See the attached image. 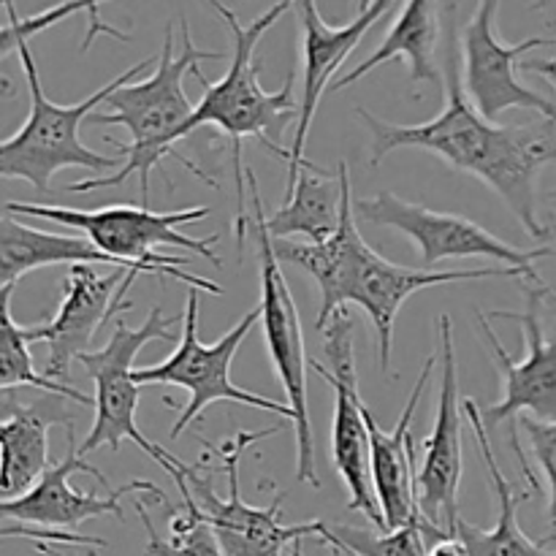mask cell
I'll list each match as a JSON object with an SVG mask.
<instances>
[{
	"label": "cell",
	"mask_w": 556,
	"mask_h": 556,
	"mask_svg": "<svg viewBox=\"0 0 556 556\" xmlns=\"http://www.w3.org/2000/svg\"><path fill=\"white\" fill-rule=\"evenodd\" d=\"M206 3L215 9V14L226 22L228 33H231V65H228L226 76L217 81H210L201 74V65L193 71V76L199 79V85L204 87V96L195 103V112L188 123L179 130V141L188 139L195 128L201 125H215L217 130L226 134V139L231 141L233 150V172H237V195H239V215H237V244L242 248L244 242V226H248L250 215L244 212L248 201H244V188H248V179H244V166H242V144L248 136L258 139L264 144V150H269L277 161L286 163L291 161V150L280 144L282 134H286L288 125L296 119L299 123V109L293 101V74L288 76L286 85L277 92H266L261 87V65L255 60V47H258L261 38L266 36L269 27L277 25L282 14L291 9L296 0H277L271 9H266L264 14L255 16L250 25H242L239 16L228 9L223 0H206Z\"/></svg>",
	"instance_id": "3"
},
{
	"label": "cell",
	"mask_w": 556,
	"mask_h": 556,
	"mask_svg": "<svg viewBox=\"0 0 556 556\" xmlns=\"http://www.w3.org/2000/svg\"><path fill=\"white\" fill-rule=\"evenodd\" d=\"M3 212H11L16 217H38V220L58 223V226L74 228L81 237L90 239L98 250L114 255L119 261L144 266L155 277H174L177 282H185L193 291H204L210 296H223V286L204 280L199 275H190L185 266L188 258L179 255L157 253L161 248H185L193 250L195 255L206 258L210 264L220 266V255L212 250L217 242V233L204 239L185 237L179 228L190 223L206 220L212 215L210 206H188V210L174 212H152L150 206H130L114 204L101 206V210H74V206L58 204H22V201H5Z\"/></svg>",
	"instance_id": "4"
},
{
	"label": "cell",
	"mask_w": 556,
	"mask_h": 556,
	"mask_svg": "<svg viewBox=\"0 0 556 556\" xmlns=\"http://www.w3.org/2000/svg\"><path fill=\"white\" fill-rule=\"evenodd\" d=\"M356 215L362 223L380 228H396L421 250V269H432L445 258H494L505 266H516L530 277V286H546L538 275L535 264L543 258H556V248L519 250L516 244L503 242L472 223L470 217L448 215V212L429 210V206L405 201L394 193H378L372 199L356 201Z\"/></svg>",
	"instance_id": "12"
},
{
	"label": "cell",
	"mask_w": 556,
	"mask_h": 556,
	"mask_svg": "<svg viewBox=\"0 0 556 556\" xmlns=\"http://www.w3.org/2000/svg\"><path fill=\"white\" fill-rule=\"evenodd\" d=\"M429 556H470L465 541L459 535H445L440 541L429 543Z\"/></svg>",
	"instance_id": "32"
},
{
	"label": "cell",
	"mask_w": 556,
	"mask_h": 556,
	"mask_svg": "<svg viewBox=\"0 0 556 556\" xmlns=\"http://www.w3.org/2000/svg\"><path fill=\"white\" fill-rule=\"evenodd\" d=\"M396 0H372L369 9L358 11L356 20L348 25H329L320 16L315 0H296L299 14V54H302V106H299L296 136H293L291 161H288V188L296 185L299 172L307 163L304 157V144H307L309 125H313L318 103L324 92L334 85V76L340 74L345 60L351 58L353 49L362 43V38L394 9Z\"/></svg>",
	"instance_id": "15"
},
{
	"label": "cell",
	"mask_w": 556,
	"mask_h": 556,
	"mask_svg": "<svg viewBox=\"0 0 556 556\" xmlns=\"http://www.w3.org/2000/svg\"><path fill=\"white\" fill-rule=\"evenodd\" d=\"M369 3H372V0H358V11L369 9Z\"/></svg>",
	"instance_id": "36"
},
{
	"label": "cell",
	"mask_w": 556,
	"mask_h": 556,
	"mask_svg": "<svg viewBox=\"0 0 556 556\" xmlns=\"http://www.w3.org/2000/svg\"><path fill=\"white\" fill-rule=\"evenodd\" d=\"M101 3H106V0H65V3H58V5H52V9L41 11V14L20 16L14 9V0H3L9 22H5V27H3V43H0V54H3V58H9L11 52H16V49H20V43H30V38L36 36V33L47 30V27H52L54 22L65 20V16H71V14H79V11H87V16H90V22H87V36H85V41H81V52H87V49L96 43L98 36H112V38H117V41H128V36H125L123 30H117V27H112L109 22L101 20Z\"/></svg>",
	"instance_id": "28"
},
{
	"label": "cell",
	"mask_w": 556,
	"mask_h": 556,
	"mask_svg": "<svg viewBox=\"0 0 556 556\" xmlns=\"http://www.w3.org/2000/svg\"><path fill=\"white\" fill-rule=\"evenodd\" d=\"M291 556H304V552H302V541H299V543H296V546H293V548H291Z\"/></svg>",
	"instance_id": "35"
},
{
	"label": "cell",
	"mask_w": 556,
	"mask_h": 556,
	"mask_svg": "<svg viewBox=\"0 0 556 556\" xmlns=\"http://www.w3.org/2000/svg\"><path fill=\"white\" fill-rule=\"evenodd\" d=\"M36 552H38V554H43V556H68V554L54 552V548H52V546H47V543H36Z\"/></svg>",
	"instance_id": "34"
},
{
	"label": "cell",
	"mask_w": 556,
	"mask_h": 556,
	"mask_svg": "<svg viewBox=\"0 0 556 556\" xmlns=\"http://www.w3.org/2000/svg\"><path fill=\"white\" fill-rule=\"evenodd\" d=\"M342 179H345V201H342V220L334 237L326 242H291V239H275V253L280 264H291L296 269L307 271L320 291V309L315 318V329L324 331V326L334 318L340 309L348 307L351 296L353 269H356L358 253L364 242L358 231L356 201L351 190V174L348 163H340Z\"/></svg>",
	"instance_id": "20"
},
{
	"label": "cell",
	"mask_w": 556,
	"mask_h": 556,
	"mask_svg": "<svg viewBox=\"0 0 556 556\" xmlns=\"http://www.w3.org/2000/svg\"><path fill=\"white\" fill-rule=\"evenodd\" d=\"M179 38H182V52L174 54V25H168L166 36H163L161 54L155 60V71L147 79L128 81V85L117 87L109 96V101L87 119L92 125H123L128 130V144L112 141L114 150L123 155V166L106 179H79V182H71L68 193L117 188L130 174H136L141 188V206H147V199H150V174L166 157L182 163L190 174H195L210 188H215V182L201 172L199 163L188 161L182 152L174 150V144L179 141L182 125L195 112L188 92H185V74H193L204 60H223L226 52H206V49L195 47L193 38H190L188 20H179Z\"/></svg>",
	"instance_id": "2"
},
{
	"label": "cell",
	"mask_w": 556,
	"mask_h": 556,
	"mask_svg": "<svg viewBox=\"0 0 556 556\" xmlns=\"http://www.w3.org/2000/svg\"><path fill=\"white\" fill-rule=\"evenodd\" d=\"M11 296L14 288H0V389H36L41 394L65 396L81 407H96V396H85L74 386L58 383L33 367V342L27 340V326H20L11 315Z\"/></svg>",
	"instance_id": "26"
},
{
	"label": "cell",
	"mask_w": 556,
	"mask_h": 556,
	"mask_svg": "<svg viewBox=\"0 0 556 556\" xmlns=\"http://www.w3.org/2000/svg\"><path fill=\"white\" fill-rule=\"evenodd\" d=\"M503 0H481L462 30V79L472 106L497 123L508 109H530L543 119H556V103L530 90L516 76V60L532 49L556 47V36H535L505 43L497 36V14Z\"/></svg>",
	"instance_id": "14"
},
{
	"label": "cell",
	"mask_w": 556,
	"mask_h": 556,
	"mask_svg": "<svg viewBox=\"0 0 556 556\" xmlns=\"http://www.w3.org/2000/svg\"><path fill=\"white\" fill-rule=\"evenodd\" d=\"M318 541L329 548H340L345 556H429L424 519L386 532L356 530V527L326 525L324 521Z\"/></svg>",
	"instance_id": "29"
},
{
	"label": "cell",
	"mask_w": 556,
	"mask_h": 556,
	"mask_svg": "<svg viewBox=\"0 0 556 556\" xmlns=\"http://www.w3.org/2000/svg\"><path fill=\"white\" fill-rule=\"evenodd\" d=\"M16 54H20L22 71H25L27 90H30V112H27V123L0 144V177L25 179L38 193H49L52 177L60 168L79 166L87 168V172H106V168L117 166L119 157H106L101 152L87 150L79 139V128L81 123L90 119L92 112H98L109 101V96L117 87L128 85L141 71L150 68L152 58L139 60L136 65L125 68L101 90L90 92L85 101L54 103L49 101L41 79H38L30 43H20Z\"/></svg>",
	"instance_id": "5"
},
{
	"label": "cell",
	"mask_w": 556,
	"mask_h": 556,
	"mask_svg": "<svg viewBox=\"0 0 556 556\" xmlns=\"http://www.w3.org/2000/svg\"><path fill=\"white\" fill-rule=\"evenodd\" d=\"M261 320V307H253L239 318L237 326L226 331L217 342L206 345L199 340V296L190 291L188 304L182 313V331H179V345L174 348L166 362L155 367L134 369V380L139 386H179L188 391V405L182 407L179 418L174 421L168 438L177 440L188 427H193L201 418V413L215 402H233V405H248L255 410L275 413L293 424V410L288 402L269 400V396L250 394L239 389L231 380V364L237 358L239 348L248 340L250 331Z\"/></svg>",
	"instance_id": "9"
},
{
	"label": "cell",
	"mask_w": 556,
	"mask_h": 556,
	"mask_svg": "<svg viewBox=\"0 0 556 556\" xmlns=\"http://www.w3.org/2000/svg\"><path fill=\"white\" fill-rule=\"evenodd\" d=\"M465 416L467 424L472 427V434H476L478 448H481L489 481H492L494 500H497V525L492 530H481V527L459 519L456 521V535L465 541L470 556H556V552H548L546 543H535L521 530L519 505L530 497V492H516L514 483L505 478L503 467H500L497 456H494L483 413L478 410V405L470 396H465Z\"/></svg>",
	"instance_id": "23"
},
{
	"label": "cell",
	"mask_w": 556,
	"mask_h": 556,
	"mask_svg": "<svg viewBox=\"0 0 556 556\" xmlns=\"http://www.w3.org/2000/svg\"><path fill=\"white\" fill-rule=\"evenodd\" d=\"M358 119L369 130V166H380L394 150H427L456 172L483 179L527 233L548 237L538 215V174L556 157V119L541 125H497L472 106L454 52L445 65V106L429 123L396 125L358 106Z\"/></svg>",
	"instance_id": "1"
},
{
	"label": "cell",
	"mask_w": 556,
	"mask_h": 556,
	"mask_svg": "<svg viewBox=\"0 0 556 556\" xmlns=\"http://www.w3.org/2000/svg\"><path fill=\"white\" fill-rule=\"evenodd\" d=\"M331 556H342L340 548H331Z\"/></svg>",
	"instance_id": "37"
},
{
	"label": "cell",
	"mask_w": 556,
	"mask_h": 556,
	"mask_svg": "<svg viewBox=\"0 0 556 556\" xmlns=\"http://www.w3.org/2000/svg\"><path fill=\"white\" fill-rule=\"evenodd\" d=\"M527 286V309L508 313L478 309L476 320L492 358L503 369V402L483 410V421H519L521 413H532L541 421H556V340L543 334V302L552 296L548 286Z\"/></svg>",
	"instance_id": "10"
},
{
	"label": "cell",
	"mask_w": 556,
	"mask_h": 556,
	"mask_svg": "<svg viewBox=\"0 0 556 556\" xmlns=\"http://www.w3.org/2000/svg\"><path fill=\"white\" fill-rule=\"evenodd\" d=\"M128 275L130 271L114 269L112 275L101 277L87 264L68 266L58 315L43 326H27V340L47 342L49 358L43 372L49 378L68 383L71 364L81 353H90L98 329H103L117 313L128 309L117 304V291Z\"/></svg>",
	"instance_id": "18"
},
{
	"label": "cell",
	"mask_w": 556,
	"mask_h": 556,
	"mask_svg": "<svg viewBox=\"0 0 556 556\" xmlns=\"http://www.w3.org/2000/svg\"><path fill=\"white\" fill-rule=\"evenodd\" d=\"M543 3H546V0H538V3H535V5H532V9H541V5H543Z\"/></svg>",
	"instance_id": "38"
},
{
	"label": "cell",
	"mask_w": 556,
	"mask_h": 556,
	"mask_svg": "<svg viewBox=\"0 0 556 556\" xmlns=\"http://www.w3.org/2000/svg\"><path fill=\"white\" fill-rule=\"evenodd\" d=\"M74 472H85V476L96 478L101 486H109L106 476L98 467H92L90 462H85V456L74 448V429H68V451H65L63 459L49 467L30 492H25L16 500H3L0 503L3 521H20V525H36L43 527V530L74 532L76 527L90 519H98V516H114V519L123 521L125 510L119 503H123L125 494L147 492L152 494V500L157 505H168L166 494L150 481H130L125 486L112 489L109 497L76 492L71 486V476Z\"/></svg>",
	"instance_id": "16"
},
{
	"label": "cell",
	"mask_w": 556,
	"mask_h": 556,
	"mask_svg": "<svg viewBox=\"0 0 556 556\" xmlns=\"http://www.w3.org/2000/svg\"><path fill=\"white\" fill-rule=\"evenodd\" d=\"M30 538L36 543H65V546H96L106 548V541L90 535H76V532L65 530H43V527H14L9 521H3V538Z\"/></svg>",
	"instance_id": "31"
},
{
	"label": "cell",
	"mask_w": 556,
	"mask_h": 556,
	"mask_svg": "<svg viewBox=\"0 0 556 556\" xmlns=\"http://www.w3.org/2000/svg\"><path fill=\"white\" fill-rule=\"evenodd\" d=\"M342 201L345 179L340 166L337 174H329L307 161L299 172L296 185L286 190V204L266 217V228L271 239L302 237L304 242H326L340 228Z\"/></svg>",
	"instance_id": "25"
},
{
	"label": "cell",
	"mask_w": 556,
	"mask_h": 556,
	"mask_svg": "<svg viewBox=\"0 0 556 556\" xmlns=\"http://www.w3.org/2000/svg\"><path fill=\"white\" fill-rule=\"evenodd\" d=\"M177 324L179 318H166L161 304H155L139 329H130L125 320L117 318L114 320L112 337H109V342L101 351L81 353L76 358L85 367V372L92 378V383H96V421H92V429L87 432L85 443H81V456L92 454L98 448L119 451V445L125 440H130L163 472H168L174 478V483H179L188 476V462L177 459L163 445L147 440L139 424H136V410H139L141 400V386L134 380L136 356L152 340L172 342L174 334H177L174 331Z\"/></svg>",
	"instance_id": "7"
},
{
	"label": "cell",
	"mask_w": 556,
	"mask_h": 556,
	"mask_svg": "<svg viewBox=\"0 0 556 556\" xmlns=\"http://www.w3.org/2000/svg\"><path fill=\"white\" fill-rule=\"evenodd\" d=\"M179 494H182V508L174 510L168 516V541H163L161 535L152 527L150 514L144 508V500H136V514H139L141 525L147 532V554L150 556H226L223 554L220 543H217L215 530L206 525V519L201 516L199 503L190 494L188 481L177 483Z\"/></svg>",
	"instance_id": "27"
},
{
	"label": "cell",
	"mask_w": 556,
	"mask_h": 556,
	"mask_svg": "<svg viewBox=\"0 0 556 556\" xmlns=\"http://www.w3.org/2000/svg\"><path fill=\"white\" fill-rule=\"evenodd\" d=\"M440 41V9L438 0H407L402 5L400 16H396L394 25L389 27L386 38L380 41V47L375 49L369 58H364L356 68L345 71L334 79V85L329 87L331 92H340L345 87L356 85L358 79L375 71L378 65L389 63V60H405L407 68H410V81L413 85H443V76H440L438 63H434V52H438Z\"/></svg>",
	"instance_id": "24"
},
{
	"label": "cell",
	"mask_w": 556,
	"mask_h": 556,
	"mask_svg": "<svg viewBox=\"0 0 556 556\" xmlns=\"http://www.w3.org/2000/svg\"><path fill=\"white\" fill-rule=\"evenodd\" d=\"M438 353H440V396L438 418L424 438V462L418 467V510L427 525L445 535H456L459 516V483L465 472V400H459V369H456V345L451 315L438 318Z\"/></svg>",
	"instance_id": "13"
},
{
	"label": "cell",
	"mask_w": 556,
	"mask_h": 556,
	"mask_svg": "<svg viewBox=\"0 0 556 556\" xmlns=\"http://www.w3.org/2000/svg\"><path fill=\"white\" fill-rule=\"evenodd\" d=\"M525 71H535V74H541L543 79L552 81L554 90H556V58H552V60H530V63L525 65Z\"/></svg>",
	"instance_id": "33"
},
{
	"label": "cell",
	"mask_w": 556,
	"mask_h": 556,
	"mask_svg": "<svg viewBox=\"0 0 556 556\" xmlns=\"http://www.w3.org/2000/svg\"><path fill=\"white\" fill-rule=\"evenodd\" d=\"M492 277H508V280L530 282V277L516 266H483V269H413V266L391 264L369 244L358 253L356 269L351 280V296L348 304H356L367 313L378 337V362L380 372H391V351H394V324L402 304L416 291L434 286H451V282L467 280H492Z\"/></svg>",
	"instance_id": "17"
},
{
	"label": "cell",
	"mask_w": 556,
	"mask_h": 556,
	"mask_svg": "<svg viewBox=\"0 0 556 556\" xmlns=\"http://www.w3.org/2000/svg\"><path fill=\"white\" fill-rule=\"evenodd\" d=\"M282 432V427H269L264 432H237L217 451L215 462H210V451L195 465H190L188 481L190 494L199 503L201 516L215 530L226 556H286V548H293L304 538L320 535L324 521L307 525H282L280 510L286 492L277 494L266 508H255L242 500L239 492V462L255 440L271 438Z\"/></svg>",
	"instance_id": "6"
},
{
	"label": "cell",
	"mask_w": 556,
	"mask_h": 556,
	"mask_svg": "<svg viewBox=\"0 0 556 556\" xmlns=\"http://www.w3.org/2000/svg\"><path fill=\"white\" fill-rule=\"evenodd\" d=\"M438 358L432 356L424 364L421 375H418L416 386H413L407 405L402 410L400 421L391 432H383L375 418V413L364 405V421H367L369 432V454H372V481H375V497H378L380 510L389 530H400V527L410 525V521L421 519L418 510V486H416V445H413V421H416V410L421 405V396L427 391L429 378H432Z\"/></svg>",
	"instance_id": "19"
},
{
	"label": "cell",
	"mask_w": 556,
	"mask_h": 556,
	"mask_svg": "<svg viewBox=\"0 0 556 556\" xmlns=\"http://www.w3.org/2000/svg\"><path fill=\"white\" fill-rule=\"evenodd\" d=\"M324 362L309 358V369L334 391V421H331V459L337 472L348 489V508L367 516L369 525L378 532H386L383 510L375 497L372 481V454H369V432L364 421V400L358 394L356 353H353V337H356V320L348 309H340L329 324L324 326Z\"/></svg>",
	"instance_id": "11"
},
{
	"label": "cell",
	"mask_w": 556,
	"mask_h": 556,
	"mask_svg": "<svg viewBox=\"0 0 556 556\" xmlns=\"http://www.w3.org/2000/svg\"><path fill=\"white\" fill-rule=\"evenodd\" d=\"M519 427L530 438L538 467L546 472L548 481V519L556 530V421H541L535 416H521Z\"/></svg>",
	"instance_id": "30"
},
{
	"label": "cell",
	"mask_w": 556,
	"mask_h": 556,
	"mask_svg": "<svg viewBox=\"0 0 556 556\" xmlns=\"http://www.w3.org/2000/svg\"><path fill=\"white\" fill-rule=\"evenodd\" d=\"M244 179H248V204L250 220L255 231V250H258V269H261V326H264L266 351H269L271 367H275L277 380H280L286 400L293 410V432H296V481L309 483L320 489L318 470H315V440H313V418H309L307 405V367L309 358L304 353L302 324H299V309L293 302V293L288 288L282 264L277 261L275 239L266 228L264 204H261L258 182L255 172L244 166Z\"/></svg>",
	"instance_id": "8"
},
{
	"label": "cell",
	"mask_w": 556,
	"mask_h": 556,
	"mask_svg": "<svg viewBox=\"0 0 556 556\" xmlns=\"http://www.w3.org/2000/svg\"><path fill=\"white\" fill-rule=\"evenodd\" d=\"M65 396L43 394L30 405H16L14 394L3 391L0 424V497L16 500L30 492L49 470V427H71Z\"/></svg>",
	"instance_id": "21"
},
{
	"label": "cell",
	"mask_w": 556,
	"mask_h": 556,
	"mask_svg": "<svg viewBox=\"0 0 556 556\" xmlns=\"http://www.w3.org/2000/svg\"><path fill=\"white\" fill-rule=\"evenodd\" d=\"M114 266L130 275H150L144 266L119 261L114 255L103 253L87 237H68V233H52L33 228L3 212V231H0V288H14L16 282L33 269H47V266Z\"/></svg>",
	"instance_id": "22"
}]
</instances>
